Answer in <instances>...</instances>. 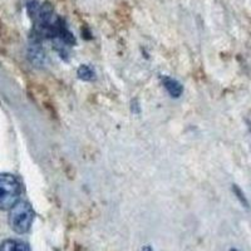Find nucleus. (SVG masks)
<instances>
[{"label": "nucleus", "instance_id": "1", "mask_svg": "<svg viewBox=\"0 0 251 251\" xmlns=\"http://www.w3.org/2000/svg\"><path fill=\"white\" fill-rule=\"evenodd\" d=\"M9 225L17 234H26L34 221V211L25 201H18L9 210Z\"/></svg>", "mask_w": 251, "mask_h": 251}, {"label": "nucleus", "instance_id": "2", "mask_svg": "<svg viewBox=\"0 0 251 251\" xmlns=\"http://www.w3.org/2000/svg\"><path fill=\"white\" fill-rule=\"evenodd\" d=\"M20 182L13 175L0 174V210H10L19 201Z\"/></svg>", "mask_w": 251, "mask_h": 251}, {"label": "nucleus", "instance_id": "3", "mask_svg": "<svg viewBox=\"0 0 251 251\" xmlns=\"http://www.w3.org/2000/svg\"><path fill=\"white\" fill-rule=\"evenodd\" d=\"M0 251H30L28 244L17 239H8L1 243Z\"/></svg>", "mask_w": 251, "mask_h": 251}, {"label": "nucleus", "instance_id": "4", "mask_svg": "<svg viewBox=\"0 0 251 251\" xmlns=\"http://www.w3.org/2000/svg\"><path fill=\"white\" fill-rule=\"evenodd\" d=\"M162 83H163V87L166 88V91L169 92L172 97L178 98L181 94H182V91H183L182 86H181L180 83L177 82L176 79H174V78L163 77L162 78Z\"/></svg>", "mask_w": 251, "mask_h": 251}, {"label": "nucleus", "instance_id": "5", "mask_svg": "<svg viewBox=\"0 0 251 251\" xmlns=\"http://www.w3.org/2000/svg\"><path fill=\"white\" fill-rule=\"evenodd\" d=\"M77 75L82 80H92L94 78L93 69L89 66H86V64H82V66L78 68Z\"/></svg>", "mask_w": 251, "mask_h": 251}, {"label": "nucleus", "instance_id": "6", "mask_svg": "<svg viewBox=\"0 0 251 251\" xmlns=\"http://www.w3.org/2000/svg\"><path fill=\"white\" fill-rule=\"evenodd\" d=\"M30 58L31 60L38 64V66H42L44 64V59H46V55H44V51L39 48V47H34L30 51Z\"/></svg>", "mask_w": 251, "mask_h": 251}, {"label": "nucleus", "instance_id": "7", "mask_svg": "<svg viewBox=\"0 0 251 251\" xmlns=\"http://www.w3.org/2000/svg\"><path fill=\"white\" fill-rule=\"evenodd\" d=\"M232 191H234V194L236 195V197L239 199L240 202L243 203L246 208H249V201H248V199L245 197V194L241 191V188H240L237 185H234L232 186Z\"/></svg>", "mask_w": 251, "mask_h": 251}, {"label": "nucleus", "instance_id": "8", "mask_svg": "<svg viewBox=\"0 0 251 251\" xmlns=\"http://www.w3.org/2000/svg\"><path fill=\"white\" fill-rule=\"evenodd\" d=\"M250 132H251V125H250Z\"/></svg>", "mask_w": 251, "mask_h": 251}, {"label": "nucleus", "instance_id": "9", "mask_svg": "<svg viewBox=\"0 0 251 251\" xmlns=\"http://www.w3.org/2000/svg\"><path fill=\"white\" fill-rule=\"evenodd\" d=\"M231 251H237V250H231Z\"/></svg>", "mask_w": 251, "mask_h": 251}]
</instances>
